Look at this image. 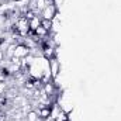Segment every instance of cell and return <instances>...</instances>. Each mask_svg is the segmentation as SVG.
<instances>
[{
	"label": "cell",
	"instance_id": "obj_5",
	"mask_svg": "<svg viewBox=\"0 0 121 121\" xmlns=\"http://www.w3.org/2000/svg\"><path fill=\"white\" fill-rule=\"evenodd\" d=\"M41 27H44L47 31L51 32V30H52V21L51 20H41Z\"/></svg>",
	"mask_w": 121,
	"mask_h": 121
},
{
	"label": "cell",
	"instance_id": "obj_3",
	"mask_svg": "<svg viewBox=\"0 0 121 121\" xmlns=\"http://www.w3.org/2000/svg\"><path fill=\"white\" fill-rule=\"evenodd\" d=\"M30 55V48L27 47V45H24V44H20V45H16V48H14V56H17V58H26V56H28Z\"/></svg>",
	"mask_w": 121,
	"mask_h": 121
},
{
	"label": "cell",
	"instance_id": "obj_1",
	"mask_svg": "<svg viewBox=\"0 0 121 121\" xmlns=\"http://www.w3.org/2000/svg\"><path fill=\"white\" fill-rule=\"evenodd\" d=\"M56 16H58V7L55 4H49L41 11V18L42 20H51L52 21Z\"/></svg>",
	"mask_w": 121,
	"mask_h": 121
},
{
	"label": "cell",
	"instance_id": "obj_2",
	"mask_svg": "<svg viewBox=\"0 0 121 121\" xmlns=\"http://www.w3.org/2000/svg\"><path fill=\"white\" fill-rule=\"evenodd\" d=\"M48 65H49V72H51V78L55 80L58 78L60 72V62L58 60V58H52V59L48 60Z\"/></svg>",
	"mask_w": 121,
	"mask_h": 121
},
{
	"label": "cell",
	"instance_id": "obj_4",
	"mask_svg": "<svg viewBox=\"0 0 121 121\" xmlns=\"http://www.w3.org/2000/svg\"><path fill=\"white\" fill-rule=\"evenodd\" d=\"M41 16H35L34 18H31L30 20V30L35 31L38 27H41Z\"/></svg>",
	"mask_w": 121,
	"mask_h": 121
}]
</instances>
